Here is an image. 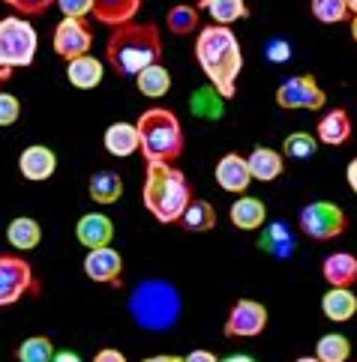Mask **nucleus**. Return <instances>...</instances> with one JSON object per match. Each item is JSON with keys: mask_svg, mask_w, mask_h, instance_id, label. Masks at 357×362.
<instances>
[{"mask_svg": "<svg viewBox=\"0 0 357 362\" xmlns=\"http://www.w3.org/2000/svg\"><path fill=\"white\" fill-rule=\"evenodd\" d=\"M196 60L208 84L222 99L237 93V78L244 72V48L232 28L225 24H208L196 33Z\"/></svg>", "mask_w": 357, "mask_h": 362, "instance_id": "obj_1", "label": "nucleus"}, {"mask_svg": "<svg viewBox=\"0 0 357 362\" xmlns=\"http://www.w3.org/2000/svg\"><path fill=\"white\" fill-rule=\"evenodd\" d=\"M106 63L123 75V78H135L142 69L153 66V63H162V36L159 28L153 21L144 24H120V28H111V36L106 42Z\"/></svg>", "mask_w": 357, "mask_h": 362, "instance_id": "obj_2", "label": "nucleus"}, {"mask_svg": "<svg viewBox=\"0 0 357 362\" xmlns=\"http://www.w3.org/2000/svg\"><path fill=\"white\" fill-rule=\"evenodd\" d=\"M196 192L189 177L174 165L165 162H147L144 168V189L142 204L144 210L157 218L159 225H177L189 204H193Z\"/></svg>", "mask_w": 357, "mask_h": 362, "instance_id": "obj_3", "label": "nucleus"}, {"mask_svg": "<svg viewBox=\"0 0 357 362\" xmlns=\"http://www.w3.org/2000/svg\"><path fill=\"white\" fill-rule=\"evenodd\" d=\"M181 312H183V300L171 281L147 279L138 281L135 291L130 293V317L142 329L150 332L171 329L181 320Z\"/></svg>", "mask_w": 357, "mask_h": 362, "instance_id": "obj_4", "label": "nucleus"}, {"mask_svg": "<svg viewBox=\"0 0 357 362\" xmlns=\"http://www.w3.org/2000/svg\"><path fill=\"white\" fill-rule=\"evenodd\" d=\"M138 138H142L144 162H165L174 165L183 156V126L171 108L153 105L138 114Z\"/></svg>", "mask_w": 357, "mask_h": 362, "instance_id": "obj_5", "label": "nucleus"}, {"mask_svg": "<svg viewBox=\"0 0 357 362\" xmlns=\"http://www.w3.org/2000/svg\"><path fill=\"white\" fill-rule=\"evenodd\" d=\"M40 36L36 28L24 16H6L0 18V66L6 69H24L36 60Z\"/></svg>", "mask_w": 357, "mask_h": 362, "instance_id": "obj_6", "label": "nucleus"}, {"mask_svg": "<svg viewBox=\"0 0 357 362\" xmlns=\"http://www.w3.org/2000/svg\"><path fill=\"white\" fill-rule=\"evenodd\" d=\"M298 228L303 237H310L315 243H327V240H336L346 234L348 216L334 201H310L306 206H300Z\"/></svg>", "mask_w": 357, "mask_h": 362, "instance_id": "obj_7", "label": "nucleus"}, {"mask_svg": "<svg viewBox=\"0 0 357 362\" xmlns=\"http://www.w3.org/2000/svg\"><path fill=\"white\" fill-rule=\"evenodd\" d=\"M36 293H40V279H36L33 267L18 252L0 255V308L16 305Z\"/></svg>", "mask_w": 357, "mask_h": 362, "instance_id": "obj_8", "label": "nucleus"}, {"mask_svg": "<svg viewBox=\"0 0 357 362\" xmlns=\"http://www.w3.org/2000/svg\"><path fill=\"white\" fill-rule=\"evenodd\" d=\"M276 105L285 111H322L327 105V93L315 75H291L276 87Z\"/></svg>", "mask_w": 357, "mask_h": 362, "instance_id": "obj_9", "label": "nucleus"}, {"mask_svg": "<svg viewBox=\"0 0 357 362\" xmlns=\"http://www.w3.org/2000/svg\"><path fill=\"white\" fill-rule=\"evenodd\" d=\"M267 308L259 300H237L232 308H228V317L222 323L225 339H255L267 329Z\"/></svg>", "mask_w": 357, "mask_h": 362, "instance_id": "obj_10", "label": "nucleus"}, {"mask_svg": "<svg viewBox=\"0 0 357 362\" xmlns=\"http://www.w3.org/2000/svg\"><path fill=\"white\" fill-rule=\"evenodd\" d=\"M51 48H55V54L67 63L81 57V54H91L94 30L84 24V18H63L55 28V36H51Z\"/></svg>", "mask_w": 357, "mask_h": 362, "instance_id": "obj_11", "label": "nucleus"}, {"mask_svg": "<svg viewBox=\"0 0 357 362\" xmlns=\"http://www.w3.org/2000/svg\"><path fill=\"white\" fill-rule=\"evenodd\" d=\"M84 276L96 284H108V288H120L123 284V255L111 245L91 249L84 257Z\"/></svg>", "mask_w": 357, "mask_h": 362, "instance_id": "obj_12", "label": "nucleus"}, {"mask_svg": "<svg viewBox=\"0 0 357 362\" xmlns=\"http://www.w3.org/2000/svg\"><path fill=\"white\" fill-rule=\"evenodd\" d=\"M213 177H216V186L222 192H232V195H244L252 183L249 162H246V156H240V153H225V156L216 162Z\"/></svg>", "mask_w": 357, "mask_h": 362, "instance_id": "obj_13", "label": "nucleus"}, {"mask_svg": "<svg viewBox=\"0 0 357 362\" xmlns=\"http://www.w3.org/2000/svg\"><path fill=\"white\" fill-rule=\"evenodd\" d=\"M18 171L24 180H30V183H45V180H51L57 171V153L45 144L24 147L18 156Z\"/></svg>", "mask_w": 357, "mask_h": 362, "instance_id": "obj_14", "label": "nucleus"}, {"mask_svg": "<svg viewBox=\"0 0 357 362\" xmlns=\"http://www.w3.org/2000/svg\"><path fill=\"white\" fill-rule=\"evenodd\" d=\"M75 240H79L87 252L102 249V245H111V240H114V222L106 213H84L79 222H75Z\"/></svg>", "mask_w": 357, "mask_h": 362, "instance_id": "obj_15", "label": "nucleus"}, {"mask_svg": "<svg viewBox=\"0 0 357 362\" xmlns=\"http://www.w3.org/2000/svg\"><path fill=\"white\" fill-rule=\"evenodd\" d=\"M102 144L106 153L114 159H130L142 150V138H138V126L135 123H111L102 132Z\"/></svg>", "mask_w": 357, "mask_h": 362, "instance_id": "obj_16", "label": "nucleus"}, {"mask_svg": "<svg viewBox=\"0 0 357 362\" xmlns=\"http://www.w3.org/2000/svg\"><path fill=\"white\" fill-rule=\"evenodd\" d=\"M351 114L346 108H330L322 114V120L315 126V138L318 144H327V147H342L346 141L351 138Z\"/></svg>", "mask_w": 357, "mask_h": 362, "instance_id": "obj_17", "label": "nucleus"}, {"mask_svg": "<svg viewBox=\"0 0 357 362\" xmlns=\"http://www.w3.org/2000/svg\"><path fill=\"white\" fill-rule=\"evenodd\" d=\"M322 279L330 288H351L357 284V255L351 252H334L322 261Z\"/></svg>", "mask_w": 357, "mask_h": 362, "instance_id": "obj_18", "label": "nucleus"}, {"mask_svg": "<svg viewBox=\"0 0 357 362\" xmlns=\"http://www.w3.org/2000/svg\"><path fill=\"white\" fill-rule=\"evenodd\" d=\"M228 218L237 230H259L267 225V206L264 201L252 198V195H237V201L228 210Z\"/></svg>", "mask_w": 357, "mask_h": 362, "instance_id": "obj_19", "label": "nucleus"}, {"mask_svg": "<svg viewBox=\"0 0 357 362\" xmlns=\"http://www.w3.org/2000/svg\"><path fill=\"white\" fill-rule=\"evenodd\" d=\"M249 171H252V180H259V183H273V180L283 177L285 171V156L283 150H271V147H255L249 156Z\"/></svg>", "mask_w": 357, "mask_h": 362, "instance_id": "obj_20", "label": "nucleus"}, {"mask_svg": "<svg viewBox=\"0 0 357 362\" xmlns=\"http://www.w3.org/2000/svg\"><path fill=\"white\" fill-rule=\"evenodd\" d=\"M102 78H106V66L94 54H81L67 63V81L75 90H94L102 84Z\"/></svg>", "mask_w": 357, "mask_h": 362, "instance_id": "obj_21", "label": "nucleus"}, {"mask_svg": "<svg viewBox=\"0 0 357 362\" xmlns=\"http://www.w3.org/2000/svg\"><path fill=\"white\" fill-rule=\"evenodd\" d=\"M142 4L144 0H94V18L106 28H120L138 16Z\"/></svg>", "mask_w": 357, "mask_h": 362, "instance_id": "obj_22", "label": "nucleus"}, {"mask_svg": "<svg viewBox=\"0 0 357 362\" xmlns=\"http://www.w3.org/2000/svg\"><path fill=\"white\" fill-rule=\"evenodd\" d=\"M40 240H42V225L30 216H18L6 225V243L12 245V252H18V255L33 252L40 245Z\"/></svg>", "mask_w": 357, "mask_h": 362, "instance_id": "obj_23", "label": "nucleus"}, {"mask_svg": "<svg viewBox=\"0 0 357 362\" xmlns=\"http://www.w3.org/2000/svg\"><path fill=\"white\" fill-rule=\"evenodd\" d=\"M322 315L334 323H348L357 315V293L351 288H330L322 296Z\"/></svg>", "mask_w": 357, "mask_h": 362, "instance_id": "obj_24", "label": "nucleus"}, {"mask_svg": "<svg viewBox=\"0 0 357 362\" xmlns=\"http://www.w3.org/2000/svg\"><path fill=\"white\" fill-rule=\"evenodd\" d=\"M87 195L102 206L118 204L123 198V177L118 171H111V168H102V171H96L91 177V183H87Z\"/></svg>", "mask_w": 357, "mask_h": 362, "instance_id": "obj_25", "label": "nucleus"}, {"mask_svg": "<svg viewBox=\"0 0 357 362\" xmlns=\"http://www.w3.org/2000/svg\"><path fill=\"white\" fill-rule=\"evenodd\" d=\"M135 87H138V93L147 96V99H162V96H169V90H171V72L165 63H153V66L142 69L135 75Z\"/></svg>", "mask_w": 357, "mask_h": 362, "instance_id": "obj_26", "label": "nucleus"}, {"mask_svg": "<svg viewBox=\"0 0 357 362\" xmlns=\"http://www.w3.org/2000/svg\"><path fill=\"white\" fill-rule=\"evenodd\" d=\"M198 9L208 12L213 24H225V28H232V24L249 16L246 0H198Z\"/></svg>", "mask_w": 357, "mask_h": 362, "instance_id": "obj_27", "label": "nucleus"}, {"mask_svg": "<svg viewBox=\"0 0 357 362\" xmlns=\"http://www.w3.org/2000/svg\"><path fill=\"white\" fill-rule=\"evenodd\" d=\"M181 225L183 230H189V234H204V230H213L216 228V206L210 201L204 198H193V204L183 210L181 216Z\"/></svg>", "mask_w": 357, "mask_h": 362, "instance_id": "obj_28", "label": "nucleus"}, {"mask_svg": "<svg viewBox=\"0 0 357 362\" xmlns=\"http://www.w3.org/2000/svg\"><path fill=\"white\" fill-rule=\"evenodd\" d=\"M259 249H264L267 255H273V257H291V255H295V237H291L288 225H283V222L264 225Z\"/></svg>", "mask_w": 357, "mask_h": 362, "instance_id": "obj_29", "label": "nucleus"}, {"mask_svg": "<svg viewBox=\"0 0 357 362\" xmlns=\"http://www.w3.org/2000/svg\"><path fill=\"white\" fill-rule=\"evenodd\" d=\"M198 6H189V4H174L165 16V28H169L174 36H189V33H198Z\"/></svg>", "mask_w": 357, "mask_h": 362, "instance_id": "obj_30", "label": "nucleus"}, {"mask_svg": "<svg viewBox=\"0 0 357 362\" xmlns=\"http://www.w3.org/2000/svg\"><path fill=\"white\" fill-rule=\"evenodd\" d=\"M57 347L48 335H30L16 347V359L18 362H55Z\"/></svg>", "mask_w": 357, "mask_h": 362, "instance_id": "obj_31", "label": "nucleus"}, {"mask_svg": "<svg viewBox=\"0 0 357 362\" xmlns=\"http://www.w3.org/2000/svg\"><path fill=\"white\" fill-rule=\"evenodd\" d=\"M315 356L322 362H348L351 359V341L342 332H327L318 339Z\"/></svg>", "mask_w": 357, "mask_h": 362, "instance_id": "obj_32", "label": "nucleus"}, {"mask_svg": "<svg viewBox=\"0 0 357 362\" xmlns=\"http://www.w3.org/2000/svg\"><path fill=\"white\" fill-rule=\"evenodd\" d=\"M318 147H322V144H318L315 135H310V132H291L283 141V156L295 159V162H306V159L315 156Z\"/></svg>", "mask_w": 357, "mask_h": 362, "instance_id": "obj_33", "label": "nucleus"}, {"mask_svg": "<svg viewBox=\"0 0 357 362\" xmlns=\"http://www.w3.org/2000/svg\"><path fill=\"white\" fill-rule=\"evenodd\" d=\"M310 12L322 24H342L351 16L346 0H310Z\"/></svg>", "mask_w": 357, "mask_h": 362, "instance_id": "obj_34", "label": "nucleus"}, {"mask_svg": "<svg viewBox=\"0 0 357 362\" xmlns=\"http://www.w3.org/2000/svg\"><path fill=\"white\" fill-rule=\"evenodd\" d=\"M222 102L225 99L208 84L193 96V114H198L204 120H216V117H222Z\"/></svg>", "mask_w": 357, "mask_h": 362, "instance_id": "obj_35", "label": "nucleus"}, {"mask_svg": "<svg viewBox=\"0 0 357 362\" xmlns=\"http://www.w3.org/2000/svg\"><path fill=\"white\" fill-rule=\"evenodd\" d=\"M4 4L16 12V16H42V12H48L51 6H57V0H4Z\"/></svg>", "mask_w": 357, "mask_h": 362, "instance_id": "obj_36", "label": "nucleus"}, {"mask_svg": "<svg viewBox=\"0 0 357 362\" xmlns=\"http://www.w3.org/2000/svg\"><path fill=\"white\" fill-rule=\"evenodd\" d=\"M21 117V102L18 96H12V93H0V126H12Z\"/></svg>", "mask_w": 357, "mask_h": 362, "instance_id": "obj_37", "label": "nucleus"}, {"mask_svg": "<svg viewBox=\"0 0 357 362\" xmlns=\"http://www.w3.org/2000/svg\"><path fill=\"white\" fill-rule=\"evenodd\" d=\"M63 18H87L94 16V0H57Z\"/></svg>", "mask_w": 357, "mask_h": 362, "instance_id": "obj_38", "label": "nucleus"}, {"mask_svg": "<svg viewBox=\"0 0 357 362\" xmlns=\"http://www.w3.org/2000/svg\"><path fill=\"white\" fill-rule=\"evenodd\" d=\"M264 54H267V60H271V63H285L291 57V45L285 40H271V42H267Z\"/></svg>", "mask_w": 357, "mask_h": 362, "instance_id": "obj_39", "label": "nucleus"}, {"mask_svg": "<svg viewBox=\"0 0 357 362\" xmlns=\"http://www.w3.org/2000/svg\"><path fill=\"white\" fill-rule=\"evenodd\" d=\"M94 362H130V359H126V354L118 351V347H102V351L94 356Z\"/></svg>", "mask_w": 357, "mask_h": 362, "instance_id": "obj_40", "label": "nucleus"}, {"mask_svg": "<svg viewBox=\"0 0 357 362\" xmlns=\"http://www.w3.org/2000/svg\"><path fill=\"white\" fill-rule=\"evenodd\" d=\"M183 362H220V356L213 351H204V347H196V351H189L183 356Z\"/></svg>", "mask_w": 357, "mask_h": 362, "instance_id": "obj_41", "label": "nucleus"}, {"mask_svg": "<svg viewBox=\"0 0 357 362\" xmlns=\"http://www.w3.org/2000/svg\"><path fill=\"white\" fill-rule=\"evenodd\" d=\"M346 183H348V189L357 195V156L348 162V168H346Z\"/></svg>", "mask_w": 357, "mask_h": 362, "instance_id": "obj_42", "label": "nucleus"}, {"mask_svg": "<svg viewBox=\"0 0 357 362\" xmlns=\"http://www.w3.org/2000/svg\"><path fill=\"white\" fill-rule=\"evenodd\" d=\"M142 362H183V356H177V354H157V356H147Z\"/></svg>", "mask_w": 357, "mask_h": 362, "instance_id": "obj_43", "label": "nucleus"}, {"mask_svg": "<svg viewBox=\"0 0 357 362\" xmlns=\"http://www.w3.org/2000/svg\"><path fill=\"white\" fill-rule=\"evenodd\" d=\"M55 362H81V356L75 354V351H57Z\"/></svg>", "mask_w": 357, "mask_h": 362, "instance_id": "obj_44", "label": "nucleus"}, {"mask_svg": "<svg viewBox=\"0 0 357 362\" xmlns=\"http://www.w3.org/2000/svg\"><path fill=\"white\" fill-rule=\"evenodd\" d=\"M220 362H255L249 354H232V356H225V359H220Z\"/></svg>", "mask_w": 357, "mask_h": 362, "instance_id": "obj_45", "label": "nucleus"}, {"mask_svg": "<svg viewBox=\"0 0 357 362\" xmlns=\"http://www.w3.org/2000/svg\"><path fill=\"white\" fill-rule=\"evenodd\" d=\"M12 78V69H6V66H0V87H4L6 81ZM0 93H4V90H0Z\"/></svg>", "mask_w": 357, "mask_h": 362, "instance_id": "obj_46", "label": "nucleus"}, {"mask_svg": "<svg viewBox=\"0 0 357 362\" xmlns=\"http://www.w3.org/2000/svg\"><path fill=\"white\" fill-rule=\"evenodd\" d=\"M351 40L357 42V16H351Z\"/></svg>", "mask_w": 357, "mask_h": 362, "instance_id": "obj_47", "label": "nucleus"}, {"mask_svg": "<svg viewBox=\"0 0 357 362\" xmlns=\"http://www.w3.org/2000/svg\"><path fill=\"white\" fill-rule=\"evenodd\" d=\"M295 362H322V359H318V356H315V354H312V356H298V359H295Z\"/></svg>", "mask_w": 357, "mask_h": 362, "instance_id": "obj_48", "label": "nucleus"}, {"mask_svg": "<svg viewBox=\"0 0 357 362\" xmlns=\"http://www.w3.org/2000/svg\"><path fill=\"white\" fill-rule=\"evenodd\" d=\"M346 4H348V12H351V16H357V0H346Z\"/></svg>", "mask_w": 357, "mask_h": 362, "instance_id": "obj_49", "label": "nucleus"}]
</instances>
